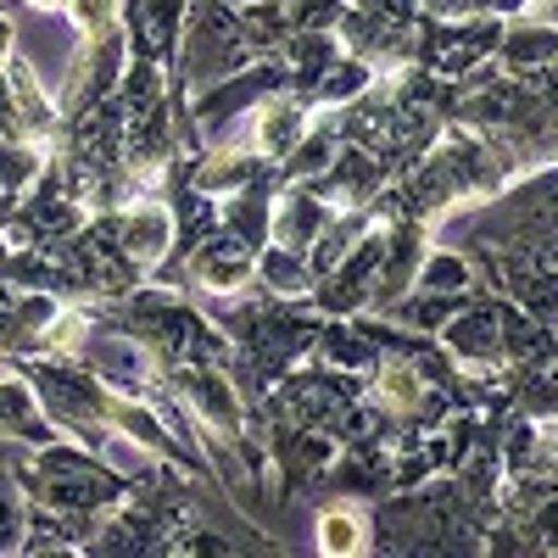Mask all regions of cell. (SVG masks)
<instances>
[{"mask_svg":"<svg viewBox=\"0 0 558 558\" xmlns=\"http://www.w3.org/2000/svg\"><path fill=\"white\" fill-rule=\"evenodd\" d=\"M302 134H307V123H302V107H296V101H268V107L257 112V151H263V157L296 151Z\"/></svg>","mask_w":558,"mask_h":558,"instance_id":"1","label":"cell"},{"mask_svg":"<svg viewBox=\"0 0 558 558\" xmlns=\"http://www.w3.org/2000/svg\"><path fill=\"white\" fill-rule=\"evenodd\" d=\"M12 89H17L23 118H28L34 129H51V101H45V89H39V78H34L28 62H12Z\"/></svg>","mask_w":558,"mask_h":558,"instance_id":"5","label":"cell"},{"mask_svg":"<svg viewBox=\"0 0 558 558\" xmlns=\"http://www.w3.org/2000/svg\"><path fill=\"white\" fill-rule=\"evenodd\" d=\"M168 241H173V218L162 213V207H140L134 218H129V252L134 257H162L168 252Z\"/></svg>","mask_w":558,"mask_h":558,"instance_id":"2","label":"cell"},{"mask_svg":"<svg viewBox=\"0 0 558 558\" xmlns=\"http://www.w3.org/2000/svg\"><path fill=\"white\" fill-rule=\"evenodd\" d=\"M34 7H68V0H34Z\"/></svg>","mask_w":558,"mask_h":558,"instance_id":"7","label":"cell"},{"mask_svg":"<svg viewBox=\"0 0 558 558\" xmlns=\"http://www.w3.org/2000/svg\"><path fill=\"white\" fill-rule=\"evenodd\" d=\"M196 274H202V286H213V291H235V286H246V279H252V257H241L235 246H213L196 263Z\"/></svg>","mask_w":558,"mask_h":558,"instance_id":"3","label":"cell"},{"mask_svg":"<svg viewBox=\"0 0 558 558\" xmlns=\"http://www.w3.org/2000/svg\"><path fill=\"white\" fill-rule=\"evenodd\" d=\"M318 547L330 553V558H347L363 547V520L352 514V508H330V514L318 520Z\"/></svg>","mask_w":558,"mask_h":558,"instance_id":"4","label":"cell"},{"mask_svg":"<svg viewBox=\"0 0 558 558\" xmlns=\"http://www.w3.org/2000/svg\"><path fill=\"white\" fill-rule=\"evenodd\" d=\"M68 12H73V23H78V34H107L112 23H118V0H68Z\"/></svg>","mask_w":558,"mask_h":558,"instance_id":"6","label":"cell"}]
</instances>
